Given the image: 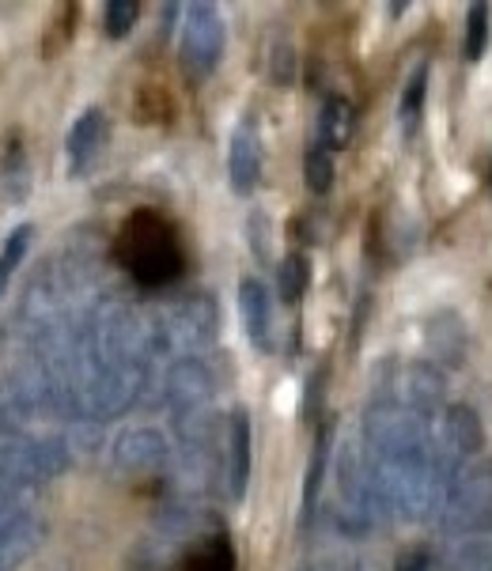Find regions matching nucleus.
Listing matches in <instances>:
<instances>
[{
  "label": "nucleus",
  "mask_w": 492,
  "mask_h": 571,
  "mask_svg": "<svg viewBox=\"0 0 492 571\" xmlns=\"http://www.w3.org/2000/svg\"><path fill=\"white\" fill-rule=\"evenodd\" d=\"M239 315H243L250 344L270 352L273 349V299H270V288H265L258 276H247V281L239 284Z\"/></svg>",
  "instance_id": "0eeeda50"
},
{
  "label": "nucleus",
  "mask_w": 492,
  "mask_h": 571,
  "mask_svg": "<svg viewBox=\"0 0 492 571\" xmlns=\"http://www.w3.org/2000/svg\"><path fill=\"white\" fill-rule=\"evenodd\" d=\"M489 182H492V171H489Z\"/></svg>",
  "instance_id": "b1692460"
},
{
  "label": "nucleus",
  "mask_w": 492,
  "mask_h": 571,
  "mask_svg": "<svg viewBox=\"0 0 492 571\" xmlns=\"http://www.w3.org/2000/svg\"><path fill=\"white\" fill-rule=\"evenodd\" d=\"M327 455H330V427H322V432H319V439H314L311 466H307V484H304V518H311L314 500H319L322 473H327Z\"/></svg>",
  "instance_id": "4468645a"
},
{
  "label": "nucleus",
  "mask_w": 492,
  "mask_h": 571,
  "mask_svg": "<svg viewBox=\"0 0 492 571\" xmlns=\"http://www.w3.org/2000/svg\"><path fill=\"white\" fill-rule=\"evenodd\" d=\"M258 174H262V137H258V125L243 117L231 133V145H228V179L231 190L239 197H250L258 186Z\"/></svg>",
  "instance_id": "39448f33"
},
{
  "label": "nucleus",
  "mask_w": 492,
  "mask_h": 571,
  "mask_svg": "<svg viewBox=\"0 0 492 571\" xmlns=\"http://www.w3.org/2000/svg\"><path fill=\"white\" fill-rule=\"evenodd\" d=\"M394 571H432V557L424 549H405L394 560Z\"/></svg>",
  "instance_id": "412c9836"
},
{
  "label": "nucleus",
  "mask_w": 492,
  "mask_h": 571,
  "mask_svg": "<svg viewBox=\"0 0 492 571\" xmlns=\"http://www.w3.org/2000/svg\"><path fill=\"white\" fill-rule=\"evenodd\" d=\"M424 95H428V61H421L416 69L410 72L405 80V91H402V103H398V114H402V125L413 129L416 117L424 111Z\"/></svg>",
  "instance_id": "ddd939ff"
},
{
  "label": "nucleus",
  "mask_w": 492,
  "mask_h": 571,
  "mask_svg": "<svg viewBox=\"0 0 492 571\" xmlns=\"http://www.w3.org/2000/svg\"><path fill=\"white\" fill-rule=\"evenodd\" d=\"M304 179H307V190L311 193H330V186H333V156L322 145L307 148Z\"/></svg>",
  "instance_id": "f3484780"
},
{
  "label": "nucleus",
  "mask_w": 492,
  "mask_h": 571,
  "mask_svg": "<svg viewBox=\"0 0 492 571\" xmlns=\"http://www.w3.org/2000/svg\"><path fill=\"white\" fill-rule=\"evenodd\" d=\"M485 447V427H481V416L473 406H451L444 413V432H439V443H436V473H439V484L451 481L458 469L466 461L478 458V450Z\"/></svg>",
  "instance_id": "20e7f679"
},
{
  "label": "nucleus",
  "mask_w": 492,
  "mask_h": 571,
  "mask_svg": "<svg viewBox=\"0 0 492 571\" xmlns=\"http://www.w3.org/2000/svg\"><path fill=\"white\" fill-rule=\"evenodd\" d=\"M31 235H35V228H31V224H20V228H12V235L4 239V247H0V299H4L8 284H12V273L20 269L23 254H27Z\"/></svg>",
  "instance_id": "f8f14e48"
},
{
  "label": "nucleus",
  "mask_w": 492,
  "mask_h": 571,
  "mask_svg": "<svg viewBox=\"0 0 492 571\" xmlns=\"http://www.w3.org/2000/svg\"><path fill=\"white\" fill-rule=\"evenodd\" d=\"M122 461L133 469H148L163 461V439L156 432H133L122 439Z\"/></svg>",
  "instance_id": "9b49d317"
},
{
  "label": "nucleus",
  "mask_w": 492,
  "mask_h": 571,
  "mask_svg": "<svg viewBox=\"0 0 492 571\" xmlns=\"http://www.w3.org/2000/svg\"><path fill=\"white\" fill-rule=\"evenodd\" d=\"M451 571H492V549L489 545H466L462 552H455Z\"/></svg>",
  "instance_id": "aec40b11"
},
{
  "label": "nucleus",
  "mask_w": 492,
  "mask_h": 571,
  "mask_svg": "<svg viewBox=\"0 0 492 571\" xmlns=\"http://www.w3.org/2000/svg\"><path fill=\"white\" fill-rule=\"evenodd\" d=\"M140 15V4L137 0H111L103 12V23H106V35L111 38H125L133 31V23H137Z\"/></svg>",
  "instance_id": "6ab92c4d"
},
{
  "label": "nucleus",
  "mask_w": 492,
  "mask_h": 571,
  "mask_svg": "<svg viewBox=\"0 0 492 571\" xmlns=\"http://www.w3.org/2000/svg\"><path fill=\"white\" fill-rule=\"evenodd\" d=\"M277 80L281 83L291 80V54H288V49H277Z\"/></svg>",
  "instance_id": "4be33fe9"
},
{
  "label": "nucleus",
  "mask_w": 492,
  "mask_h": 571,
  "mask_svg": "<svg viewBox=\"0 0 492 571\" xmlns=\"http://www.w3.org/2000/svg\"><path fill=\"white\" fill-rule=\"evenodd\" d=\"M307 281H311V269H307V258L304 254H288L281 262V299L285 304H299L307 292Z\"/></svg>",
  "instance_id": "dca6fc26"
},
{
  "label": "nucleus",
  "mask_w": 492,
  "mask_h": 571,
  "mask_svg": "<svg viewBox=\"0 0 492 571\" xmlns=\"http://www.w3.org/2000/svg\"><path fill=\"white\" fill-rule=\"evenodd\" d=\"M444 530L447 534H478L492 526V461L473 458L447 481L444 495Z\"/></svg>",
  "instance_id": "f03ea898"
},
{
  "label": "nucleus",
  "mask_w": 492,
  "mask_h": 571,
  "mask_svg": "<svg viewBox=\"0 0 492 571\" xmlns=\"http://www.w3.org/2000/svg\"><path fill=\"white\" fill-rule=\"evenodd\" d=\"M118 262L133 281L145 288H163L182 273V247L174 239V228L152 208H140L118 231Z\"/></svg>",
  "instance_id": "f257e3e1"
},
{
  "label": "nucleus",
  "mask_w": 492,
  "mask_h": 571,
  "mask_svg": "<svg viewBox=\"0 0 492 571\" xmlns=\"http://www.w3.org/2000/svg\"><path fill=\"white\" fill-rule=\"evenodd\" d=\"M186 571H236V552L224 537H213L202 552L186 564Z\"/></svg>",
  "instance_id": "a211bd4d"
},
{
  "label": "nucleus",
  "mask_w": 492,
  "mask_h": 571,
  "mask_svg": "<svg viewBox=\"0 0 492 571\" xmlns=\"http://www.w3.org/2000/svg\"><path fill=\"white\" fill-rule=\"evenodd\" d=\"M250 461H254V435H250V416L236 409L228 420V492L231 500H243L250 484Z\"/></svg>",
  "instance_id": "6e6552de"
},
{
  "label": "nucleus",
  "mask_w": 492,
  "mask_h": 571,
  "mask_svg": "<svg viewBox=\"0 0 492 571\" xmlns=\"http://www.w3.org/2000/svg\"><path fill=\"white\" fill-rule=\"evenodd\" d=\"M353 125H356L353 103L341 95L327 99V106H322V114H319V145L327 148V152L345 148L348 140H353Z\"/></svg>",
  "instance_id": "9d476101"
},
{
  "label": "nucleus",
  "mask_w": 492,
  "mask_h": 571,
  "mask_svg": "<svg viewBox=\"0 0 492 571\" xmlns=\"http://www.w3.org/2000/svg\"><path fill=\"white\" fill-rule=\"evenodd\" d=\"M224 57V20L220 8L197 0L186 8V23H182V65L194 80L208 77Z\"/></svg>",
  "instance_id": "7ed1b4c3"
},
{
  "label": "nucleus",
  "mask_w": 492,
  "mask_h": 571,
  "mask_svg": "<svg viewBox=\"0 0 492 571\" xmlns=\"http://www.w3.org/2000/svg\"><path fill=\"white\" fill-rule=\"evenodd\" d=\"M439 401H444V375L436 372V367L428 364H416L405 372V398L402 406H410L416 416L432 420L439 409Z\"/></svg>",
  "instance_id": "1a4fd4ad"
},
{
  "label": "nucleus",
  "mask_w": 492,
  "mask_h": 571,
  "mask_svg": "<svg viewBox=\"0 0 492 571\" xmlns=\"http://www.w3.org/2000/svg\"><path fill=\"white\" fill-rule=\"evenodd\" d=\"M304 571H327V568H304Z\"/></svg>",
  "instance_id": "5701e85b"
},
{
  "label": "nucleus",
  "mask_w": 492,
  "mask_h": 571,
  "mask_svg": "<svg viewBox=\"0 0 492 571\" xmlns=\"http://www.w3.org/2000/svg\"><path fill=\"white\" fill-rule=\"evenodd\" d=\"M485 46H489V4H470V12H466L462 57H466V61H481Z\"/></svg>",
  "instance_id": "2eb2a0df"
},
{
  "label": "nucleus",
  "mask_w": 492,
  "mask_h": 571,
  "mask_svg": "<svg viewBox=\"0 0 492 571\" xmlns=\"http://www.w3.org/2000/svg\"><path fill=\"white\" fill-rule=\"evenodd\" d=\"M106 145V114L99 111V106H88L77 125L69 129V140H65V148H69V171L77 174H88L91 163L99 159V152H103Z\"/></svg>",
  "instance_id": "423d86ee"
}]
</instances>
